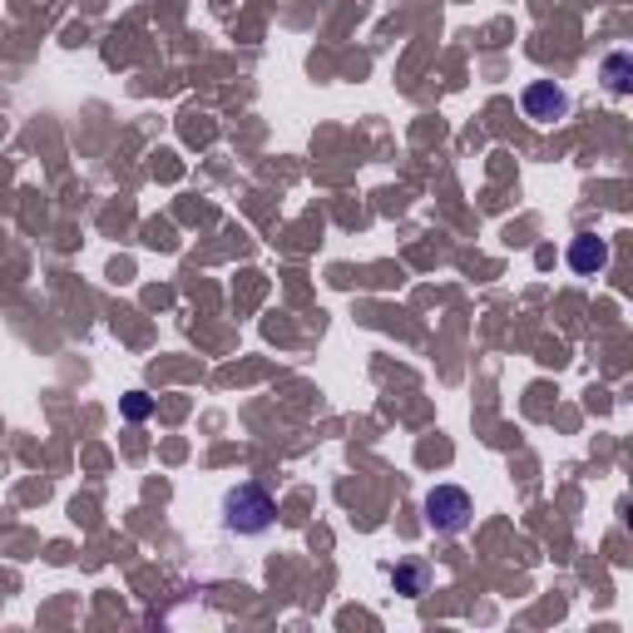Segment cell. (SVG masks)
<instances>
[{
	"label": "cell",
	"instance_id": "obj_1",
	"mask_svg": "<svg viewBox=\"0 0 633 633\" xmlns=\"http://www.w3.org/2000/svg\"><path fill=\"white\" fill-rule=\"evenodd\" d=\"M273 519H277V500L257 480H243L223 495V525L233 535H263V529H273Z\"/></svg>",
	"mask_w": 633,
	"mask_h": 633
},
{
	"label": "cell",
	"instance_id": "obj_2",
	"mask_svg": "<svg viewBox=\"0 0 633 633\" xmlns=\"http://www.w3.org/2000/svg\"><path fill=\"white\" fill-rule=\"evenodd\" d=\"M470 515H475V505L460 485H436V490L426 495V525H431L436 535H460V529L470 525Z\"/></svg>",
	"mask_w": 633,
	"mask_h": 633
},
{
	"label": "cell",
	"instance_id": "obj_3",
	"mask_svg": "<svg viewBox=\"0 0 633 633\" xmlns=\"http://www.w3.org/2000/svg\"><path fill=\"white\" fill-rule=\"evenodd\" d=\"M519 105H525V119H535V124H554V119L569 115V95H564L554 79H535V85H525Z\"/></svg>",
	"mask_w": 633,
	"mask_h": 633
},
{
	"label": "cell",
	"instance_id": "obj_4",
	"mask_svg": "<svg viewBox=\"0 0 633 633\" xmlns=\"http://www.w3.org/2000/svg\"><path fill=\"white\" fill-rule=\"evenodd\" d=\"M569 267L579 277H594V273H604L608 267V243L604 237H594V233H579L569 243Z\"/></svg>",
	"mask_w": 633,
	"mask_h": 633
},
{
	"label": "cell",
	"instance_id": "obj_5",
	"mask_svg": "<svg viewBox=\"0 0 633 633\" xmlns=\"http://www.w3.org/2000/svg\"><path fill=\"white\" fill-rule=\"evenodd\" d=\"M391 579H396V594H406V598H421L426 594V564H396L391 569Z\"/></svg>",
	"mask_w": 633,
	"mask_h": 633
},
{
	"label": "cell",
	"instance_id": "obj_6",
	"mask_svg": "<svg viewBox=\"0 0 633 633\" xmlns=\"http://www.w3.org/2000/svg\"><path fill=\"white\" fill-rule=\"evenodd\" d=\"M633 60H628V55H608V60H604V85L608 89H614V95H628V85H633Z\"/></svg>",
	"mask_w": 633,
	"mask_h": 633
},
{
	"label": "cell",
	"instance_id": "obj_7",
	"mask_svg": "<svg viewBox=\"0 0 633 633\" xmlns=\"http://www.w3.org/2000/svg\"><path fill=\"white\" fill-rule=\"evenodd\" d=\"M149 411H154V401H149L144 391H129V396H124V416H129V421H144Z\"/></svg>",
	"mask_w": 633,
	"mask_h": 633
}]
</instances>
